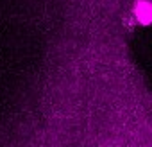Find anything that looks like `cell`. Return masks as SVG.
<instances>
[{"mask_svg":"<svg viewBox=\"0 0 152 147\" xmlns=\"http://www.w3.org/2000/svg\"><path fill=\"white\" fill-rule=\"evenodd\" d=\"M148 15H150V6H148V2H147V0H140V2L136 4V7H134V16H136L138 20H141L143 24H147V22H148Z\"/></svg>","mask_w":152,"mask_h":147,"instance_id":"1","label":"cell"}]
</instances>
